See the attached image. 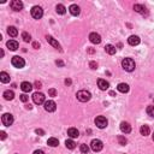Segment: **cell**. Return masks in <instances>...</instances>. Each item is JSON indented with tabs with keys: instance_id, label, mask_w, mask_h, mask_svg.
Returning a JSON list of instances; mask_svg holds the SVG:
<instances>
[{
	"instance_id": "6da1fadb",
	"label": "cell",
	"mask_w": 154,
	"mask_h": 154,
	"mask_svg": "<svg viewBox=\"0 0 154 154\" xmlns=\"http://www.w3.org/2000/svg\"><path fill=\"white\" fill-rule=\"evenodd\" d=\"M122 66H123V69H124L125 71H129V72H131V71H134L135 70V61L132 60L131 58H125V59H123L122 61Z\"/></svg>"
},
{
	"instance_id": "7a4b0ae2",
	"label": "cell",
	"mask_w": 154,
	"mask_h": 154,
	"mask_svg": "<svg viewBox=\"0 0 154 154\" xmlns=\"http://www.w3.org/2000/svg\"><path fill=\"white\" fill-rule=\"evenodd\" d=\"M76 96H77V99H78L81 102H87V101L90 100L91 94L89 93L88 90H80Z\"/></svg>"
},
{
	"instance_id": "3957f363",
	"label": "cell",
	"mask_w": 154,
	"mask_h": 154,
	"mask_svg": "<svg viewBox=\"0 0 154 154\" xmlns=\"http://www.w3.org/2000/svg\"><path fill=\"white\" fill-rule=\"evenodd\" d=\"M11 63H12V65L14 66V68H17V69H22L25 65L24 59L22 57H19V55H14V57L12 58V60H11Z\"/></svg>"
},
{
	"instance_id": "277c9868",
	"label": "cell",
	"mask_w": 154,
	"mask_h": 154,
	"mask_svg": "<svg viewBox=\"0 0 154 154\" xmlns=\"http://www.w3.org/2000/svg\"><path fill=\"white\" fill-rule=\"evenodd\" d=\"M95 124L99 129H104V128H106L107 124H109V120H107L104 116H97L95 118Z\"/></svg>"
},
{
	"instance_id": "5b68a950",
	"label": "cell",
	"mask_w": 154,
	"mask_h": 154,
	"mask_svg": "<svg viewBox=\"0 0 154 154\" xmlns=\"http://www.w3.org/2000/svg\"><path fill=\"white\" fill-rule=\"evenodd\" d=\"M90 148L93 149L94 152H100L102 148H104V145H102V142L100 140H97V138H95V140H93L90 142Z\"/></svg>"
},
{
	"instance_id": "8992f818",
	"label": "cell",
	"mask_w": 154,
	"mask_h": 154,
	"mask_svg": "<svg viewBox=\"0 0 154 154\" xmlns=\"http://www.w3.org/2000/svg\"><path fill=\"white\" fill-rule=\"evenodd\" d=\"M32 16L35 19H40L41 17L43 16V10L41 9L40 6H34L32 9Z\"/></svg>"
},
{
	"instance_id": "52a82bcc",
	"label": "cell",
	"mask_w": 154,
	"mask_h": 154,
	"mask_svg": "<svg viewBox=\"0 0 154 154\" xmlns=\"http://www.w3.org/2000/svg\"><path fill=\"white\" fill-rule=\"evenodd\" d=\"M1 122L5 126H10L13 123V116L11 113H5L1 117Z\"/></svg>"
},
{
	"instance_id": "ba28073f",
	"label": "cell",
	"mask_w": 154,
	"mask_h": 154,
	"mask_svg": "<svg viewBox=\"0 0 154 154\" xmlns=\"http://www.w3.org/2000/svg\"><path fill=\"white\" fill-rule=\"evenodd\" d=\"M33 101L35 102L36 105H41V104H45V95L42 93H34L33 94Z\"/></svg>"
},
{
	"instance_id": "9c48e42d",
	"label": "cell",
	"mask_w": 154,
	"mask_h": 154,
	"mask_svg": "<svg viewBox=\"0 0 154 154\" xmlns=\"http://www.w3.org/2000/svg\"><path fill=\"white\" fill-rule=\"evenodd\" d=\"M10 6L13 11H20V10L23 9V3L19 1V0H12L11 3H10Z\"/></svg>"
},
{
	"instance_id": "30bf717a",
	"label": "cell",
	"mask_w": 154,
	"mask_h": 154,
	"mask_svg": "<svg viewBox=\"0 0 154 154\" xmlns=\"http://www.w3.org/2000/svg\"><path fill=\"white\" fill-rule=\"evenodd\" d=\"M43 105H45V110H46V111H48V112H54L55 109H57V105H55V102H54L53 100L46 101Z\"/></svg>"
},
{
	"instance_id": "8fae6325",
	"label": "cell",
	"mask_w": 154,
	"mask_h": 154,
	"mask_svg": "<svg viewBox=\"0 0 154 154\" xmlns=\"http://www.w3.org/2000/svg\"><path fill=\"white\" fill-rule=\"evenodd\" d=\"M89 40L91 43H95V45H99L101 42V36L97 33H90L89 35Z\"/></svg>"
},
{
	"instance_id": "7c38bea8",
	"label": "cell",
	"mask_w": 154,
	"mask_h": 154,
	"mask_svg": "<svg viewBox=\"0 0 154 154\" xmlns=\"http://www.w3.org/2000/svg\"><path fill=\"white\" fill-rule=\"evenodd\" d=\"M97 87H99L101 90H107L109 89V87H110V83L106 80L100 78V80H97Z\"/></svg>"
},
{
	"instance_id": "4fadbf2b",
	"label": "cell",
	"mask_w": 154,
	"mask_h": 154,
	"mask_svg": "<svg viewBox=\"0 0 154 154\" xmlns=\"http://www.w3.org/2000/svg\"><path fill=\"white\" fill-rule=\"evenodd\" d=\"M46 40H47V42L49 43V45H52L54 48H57V49H59L60 51V45H59V42L55 39H53L52 36H49V35H47L46 36Z\"/></svg>"
},
{
	"instance_id": "5bb4252c",
	"label": "cell",
	"mask_w": 154,
	"mask_h": 154,
	"mask_svg": "<svg viewBox=\"0 0 154 154\" xmlns=\"http://www.w3.org/2000/svg\"><path fill=\"white\" fill-rule=\"evenodd\" d=\"M140 38L136 36V35H131V36L128 39V43H129L130 46H137L138 43H140Z\"/></svg>"
},
{
	"instance_id": "9a60e30c",
	"label": "cell",
	"mask_w": 154,
	"mask_h": 154,
	"mask_svg": "<svg viewBox=\"0 0 154 154\" xmlns=\"http://www.w3.org/2000/svg\"><path fill=\"white\" fill-rule=\"evenodd\" d=\"M120 130H122V132H124V134H129V132L131 131V126H130L129 123L122 122L120 123Z\"/></svg>"
},
{
	"instance_id": "2e32d148",
	"label": "cell",
	"mask_w": 154,
	"mask_h": 154,
	"mask_svg": "<svg viewBox=\"0 0 154 154\" xmlns=\"http://www.w3.org/2000/svg\"><path fill=\"white\" fill-rule=\"evenodd\" d=\"M69 11H70V13L72 14V16H78L80 12H81V9H80V6H77V5L72 4L69 7Z\"/></svg>"
},
{
	"instance_id": "e0dca14e",
	"label": "cell",
	"mask_w": 154,
	"mask_h": 154,
	"mask_svg": "<svg viewBox=\"0 0 154 154\" xmlns=\"http://www.w3.org/2000/svg\"><path fill=\"white\" fill-rule=\"evenodd\" d=\"M134 10L136 12H138V13H141V14H148V12H147V10H146V7L143 6V5H138V4H136V5H134Z\"/></svg>"
},
{
	"instance_id": "ac0fdd59",
	"label": "cell",
	"mask_w": 154,
	"mask_h": 154,
	"mask_svg": "<svg viewBox=\"0 0 154 154\" xmlns=\"http://www.w3.org/2000/svg\"><path fill=\"white\" fill-rule=\"evenodd\" d=\"M20 89H22L24 93H29V91L33 89V86H32V83H29V82H22Z\"/></svg>"
},
{
	"instance_id": "d6986e66",
	"label": "cell",
	"mask_w": 154,
	"mask_h": 154,
	"mask_svg": "<svg viewBox=\"0 0 154 154\" xmlns=\"http://www.w3.org/2000/svg\"><path fill=\"white\" fill-rule=\"evenodd\" d=\"M68 135L71 138H76V137L80 136V132H78V130H77L76 128H70V129L68 130Z\"/></svg>"
},
{
	"instance_id": "ffe728a7",
	"label": "cell",
	"mask_w": 154,
	"mask_h": 154,
	"mask_svg": "<svg viewBox=\"0 0 154 154\" xmlns=\"http://www.w3.org/2000/svg\"><path fill=\"white\" fill-rule=\"evenodd\" d=\"M117 89H118V91H120V93H128V91H129V86L126 83H119L117 86Z\"/></svg>"
},
{
	"instance_id": "44dd1931",
	"label": "cell",
	"mask_w": 154,
	"mask_h": 154,
	"mask_svg": "<svg viewBox=\"0 0 154 154\" xmlns=\"http://www.w3.org/2000/svg\"><path fill=\"white\" fill-rule=\"evenodd\" d=\"M6 46L9 47V49H11V51H16L18 48V42L17 41H14V40H10L9 42L6 43Z\"/></svg>"
},
{
	"instance_id": "7402d4cb",
	"label": "cell",
	"mask_w": 154,
	"mask_h": 154,
	"mask_svg": "<svg viewBox=\"0 0 154 154\" xmlns=\"http://www.w3.org/2000/svg\"><path fill=\"white\" fill-rule=\"evenodd\" d=\"M0 81L3 82V83H9L10 82V75L6 74V72H0Z\"/></svg>"
},
{
	"instance_id": "603a6c76",
	"label": "cell",
	"mask_w": 154,
	"mask_h": 154,
	"mask_svg": "<svg viewBox=\"0 0 154 154\" xmlns=\"http://www.w3.org/2000/svg\"><path fill=\"white\" fill-rule=\"evenodd\" d=\"M7 34L10 35V36H12V38H16L18 35V30L14 27H9L7 28Z\"/></svg>"
},
{
	"instance_id": "cb8c5ba5",
	"label": "cell",
	"mask_w": 154,
	"mask_h": 154,
	"mask_svg": "<svg viewBox=\"0 0 154 154\" xmlns=\"http://www.w3.org/2000/svg\"><path fill=\"white\" fill-rule=\"evenodd\" d=\"M140 132H141V135H143V136L149 135V132H151L149 126H148V125H142V126L140 128Z\"/></svg>"
},
{
	"instance_id": "d4e9b609",
	"label": "cell",
	"mask_w": 154,
	"mask_h": 154,
	"mask_svg": "<svg viewBox=\"0 0 154 154\" xmlns=\"http://www.w3.org/2000/svg\"><path fill=\"white\" fill-rule=\"evenodd\" d=\"M105 51H106V53H109V54H115L116 53V47L113 45H106L105 46Z\"/></svg>"
},
{
	"instance_id": "484cf974",
	"label": "cell",
	"mask_w": 154,
	"mask_h": 154,
	"mask_svg": "<svg viewBox=\"0 0 154 154\" xmlns=\"http://www.w3.org/2000/svg\"><path fill=\"white\" fill-rule=\"evenodd\" d=\"M4 97H5V100H12L14 97V93L12 90H5L4 91Z\"/></svg>"
},
{
	"instance_id": "4316f807",
	"label": "cell",
	"mask_w": 154,
	"mask_h": 154,
	"mask_svg": "<svg viewBox=\"0 0 154 154\" xmlns=\"http://www.w3.org/2000/svg\"><path fill=\"white\" fill-rule=\"evenodd\" d=\"M47 145L51 146V147H57V146L59 145V141H58L55 137H51V138H48Z\"/></svg>"
},
{
	"instance_id": "83f0119b",
	"label": "cell",
	"mask_w": 154,
	"mask_h": 154,
	"mask_svg": "<svg viewBox=\"0 0 154 154\" xmlns=\"http://www.w3.org/2000/svg\"><path fill=\"white\" fill-rule=\"evenodd\" d=\"M55 11H57V13H59V14H64L66 12V9H65L64 5L59 4V5H57V7H55Z\"/></svg>"
},
{
	"instance_id": "f1b7e54d",
	"label": "cell",
	"mask_w": 154,
	"mask_h": 154,
	"mask_svg": "<svg viewBox=\"0 0 154 154\" xmlns=\"http://www.w3.org/2000/svg\"><path fill=\"white\" fill-rule=\"evenodd\" d=\"M65 146H66V148H69V149H75V148H76V143L72 140H66L65 141Z\"/></svg>"
},
{
	"instance_id": "f546056e",
	"label": "cell",
	"mask_w": 154,
	"mask_h": 154,
	"mask_svg": "<svg viewBox=\"0 0 154 154\" xmlns=\"http://www.w3.org/2000/svg\"><path fill=\"white\" fill-rule=\"evenodd\" d=\"M118 138V142H119V145H122V146H125L126 143H128V141H126V138L124 137V136H122V135H119L117 137Z\"/></svg>"
},
{
	"instance_id": "4dcf8cb0",
	"label": "cell",
	"mask_w": 154,
	"mask_h": 154,
	"mask_svg": "<svg viewBox=\"0 0 154 154\" xmlns=\"http://www.w3.org/2000/svg\"><path fill=\"white\" fill-rule=\"evenodd\" d=\"M22 39L25 41V42H30V40H32V36H30V34L28 33H22Z\"/></svg>"
},
{
	"instance_id": "1f68e13d",
	"label": "cell",
	"mask_w": 154,
	"mask_h": 154,
	"mask_svg": "<svg viewBox=\"0 0 154 154\" xmlns=\"http://www.w3.org/2000/svg\"><path fill=\"white\" fill-rule=\"evenodd\" d=\"M146 111H147V115H148V116L154 117V106H148Z\"/></svg>"
},
{
	"instance_id": "d6a6232c",
	"label": "cell",
	"mask_w": 154,
	"mask_h": 154,
	"mask_svg": "<svg viewBox=\"0 0 154 154\" xmlns=\"http://www.w3.org/2000/svg\"><path fill=\"white\" fill-rule=\"evenodd\" d=\"M80 151H81L82 153H88V152H89V147L87 146V145H81Z\"/></svg>"
},
{
	"instance_id": "836d02e7",
	"label": "cell",
	"mask_w": 154,
	"mask_h": 154,
	"mask_svg": "<svg viewBox=\"0 0 154 154\" xmlns=\"http://www.w3.org/2000/svg\"><path fill=\"white\" fill-rule=\"evenodd\" d=\"M48 94H49V96H55L57 95V90H55L54 88H52V89L48 90Z\"/></svg>"
},
{
	"instance_id": "e575fe53",
	"label": "cell",
	"mask_w": 154,
	"mask_h": 154,
	"mask_svg": "<svg viewBox=\"0 0 154 154\" xmlns=\"http://www.w3.org/2000/svg\"><path fill=\"white\" fill-rule=\"evenodd\" d=\"M89 66H90V68L93 69V70L97 69V64H96V61H90V63H89Z\"/></svg>"
},
{
	"instance_id": "d590c367",
	"label": "cell",
	"mask_w": 154,
	"mask_h": 154,
	"mask_svg": "<svg viewBox=\"0 0 154 154\" xmlns=\"http://www.w3.org/2000/svg\"><path fill=\"white\" fill-rule=\"evenodd\" d=\"M20 101H22V102H27L28 101V96L25 95V94H22V95H20Z\"/></svg>"
},
{
	"instance_id": "8d00e7d4",
	"label": "cell",
	"mask_w": 154,
	"mask_h": 154,
	"mask_svg": "<svg viewBox=\"0 0 154 154\" xmlns=\"http://www.w3.org/2000/svg\"><path fill=\"white\" fill-rule=\"evenodd\" d=\"M35 132H36L38 135H40V136H42V135H45V131L42 130V129H36L35 130Z\"/></svg>"
},
{
	"instance_id": "74e56055",
	"label": "cell",
	"mask_w": 154,
	"mask_h": 154,
	"mask_svg": "<svg viewBox=\"0 0 154 154\" xmlns=\"http://www.w3.org/2000/svg\"><path fill=\"white\" fill-rule=\"evenodd\" d=\"M0 138H1V140H5V138H6V132H5V131L0 132Z\"/></svg>"
},
{
	"instance_id": "f35d334b",
	"label": "cell",
	"mask_w": 154,
	"mask_h": 154,
	"mask_svg": "<svg viewBox=\"0 0 154 154\" xmlns=\"http://www.w3.org/2000/svg\"><path fill=\"white\" fill-rule=\"evenodd\" d=\"M35 87H36L38 89H40V88H42V84H41V82L36 81V82H35Z\"/></svg>"
},
{
	"instance_id": "ab89813d",
	"label": "cell",
	"mask_w": 154,
	"mask_h": 154,
	"mask_svg": "<svg viewBox=\"0 0 154 154\" xmlns=\"http://www.w3.org/2000/svg\"><path fill=\"white\" fill-rule=\"evenodd\" d=\"M33 47L38 49V48L40 47V43H39V42H33Z\"/></svg>"
},
{
	"instance_id": "60d3db41",
	"label": "cell",
	"mask_w": 154,
	"mask_h": 154,
	"mask_svg": "<svg viewBox=\"0 0 154 154\" xmlns=\"http://www.w3.org/2000/svg\"><path fill=\"white\" fill-rule=\"evenodd\" d=\"M55 64L59 65V66H64V63H63L61 60H57V61H55Z\"/></svg>"
},
{
	"instance_id": "b9f144b4",
	"label": "cell",
	"mask_w": 154,
	"mask_h": 154,
	"mask_svg": "<svg viewBox=\"0 0 154 154\" xmlns=\"http://www.w3.org/2000/svg\"><path fill=\"white\" fill-rule=\"evenodd\" d=\"M34 154H45V153H43L42 151H35V152H34Z\"/></svg>"
},
{
	"instance_id": "7bdbcfd3",
	"label": "cell",
	"mask_w": 154,
	"mask_h": 154,
	"mask_svg": "<svg viewBox=\"0 0 154 154\" xmlns=\"http://www.w3.org/2000/svg\"><path fill=\"white\" fill-rule=\"evenodd\" d=\"M65 84L70 86V84H71V80H65Z\"/></svg>"
},
{
	"instance_id": "ee69618b",
	"label": "cell",
	"mask_w": 154,
	"mask_h": 154,
	"mask_svg": "<svg viewBox=\"0 0 154 154\" xmlns=\"http://www.w3.org/2000/svg\"><path fill=\"white\" fill-rule=\"evenodd\" d=\"M153 141H154V134H153Z\"/></svg>"
}]
</instances>
